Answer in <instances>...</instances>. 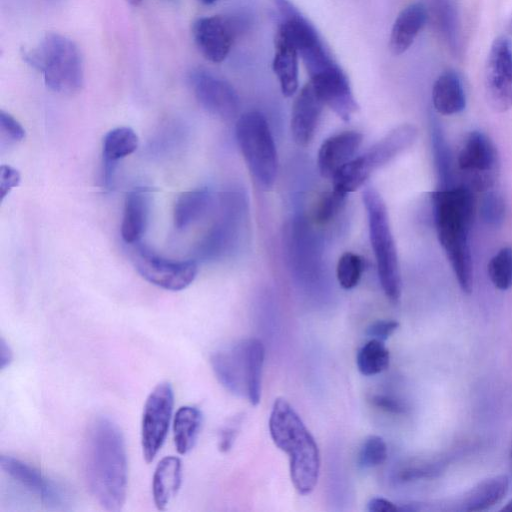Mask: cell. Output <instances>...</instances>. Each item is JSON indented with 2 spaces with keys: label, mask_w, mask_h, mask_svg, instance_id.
I'll return each mask as SVG.
<instances>
[{
  "label": "cell",
  "mask_w": 512,
  "mask_h": 512,
  "mask_svg": "<svg viewBox=\"0 0 512 512\" xmlns=\"http://www.w3.org/2000/svg\"><path fill=\"white\" fill-rule=\"evenodd\" d=\"M432 103L441 115H454L466 106L465 90L461 78L454 70H446L435 80L432 87Z\"/></svg>",
  "instance_id": "cell-25"
},
{
  "label": "cell",
  "mask_w": 512,
  "mask_h": 512,
  "mask_svg": "<svg viewBox=\"0 0 512 512\" xmlns=\"http://www.w3.org/2000/svg\"><path fill=\"white\" fill-rule=\"evenodd\" d=\"M458 169L464 185L472 191L492 189L499 175V155L493 141L484 132L471 131L458 154Z\"/></svg>",
  "instance_id": "cell-7"
},
{
  "label": "cell",
  "mask_w": 512,
  "mask_h": 512,
  "mask_svg": "<svg viewBox=\"0 0 512 512\" xmlns=\"http://www.w3.org/2000/svg\"><path fill=\"white\" fill-rule=\"evenodd\" d=\"M371 403L386 412L401 414L405 412V406L398 399L391 396L376 394L371 397Z\"/></svg>",
  "instance_id": "cell-40"
},
{
  "label": "cell",
  "mask_w": 512,
  "mask_h": 512,
  "mask_svg": "<svg viewBox=\"0 0 512 512\" xmlns=\"http://www.w3.org/2000/svg\"><path fill=\"white\" fill-rule=\"evenodd\" d=\"M150 193L137 188L130 191L124 201L121 236L127 244H136L142 238L148 224Z\"/></svg>",
  "instance_id": "cell-20"
},
{
  "label": "cell",
  "mask_w": 512,
  "mask_h": 512,
  "mask_svg": "<svg viewBox=\"0 0 512 512\" xmlns=\"http://www.w3.org/2000/svg\"><path fill=\"white\" fill-rule=\"evenodd\" d=\"M399 327V323L394 320H378L367 328V334L371 338L385 341Z\"/></svg>",
  "instance_id": "cell-38"
},
{
  "label": "cell",
  "mask_w": 512,
  "mask_h": 512,
  "mask_svg": "<svg viewBox=\"0 0 512 512\" xmlns=\"http://www.w3.org/2000/svg\"><path fill=\"white\" fill-rule=\"evenodd\" d=\"M13 360V352L7 342L1 338L0 340V367L5 369Z\"/></svg>",
  "instance_id": "cell-42"
},
{
  "label": "cell",
  "mask_w": 512,
  "mask_h": 512,
  "mask_svg": "<svg viewBox=\"0 0 512 512\" xmlns=\"http://www.w3.org/2000/svg\"><path fill=\"white\" fill-rule=\"evenodd\" d=\"M22 57L39 71L46 86L54 92L72 94L81 89L84 66L76 43L59 33H46L32 49L24 50Z\"/></svg>",
  "instance_id": "cell-4"
},
{
  "label": "cell",
  "mask_w": 512,
  "mask_h": 512,
  "mask_svg": "<svg viewBox=\"0 0 512 512\" xmlns=\"http://www.w3.org/2000/svg\"><path fill=\"white\" fill-rule=\"evenodd\" d=\"M268 425L274 444L288 455L294 488L301 495L311 493L320 473V453L314 437L284 398L275 399Z\"/></svg>",
  "instance_id": "cell-3"
},
{
  "label": "cell",
  "mask_w": 512,
  "mask_h": 512,
  "mask_svg": "<svg viewBox=\"0 0 512 512\" xmlns=\"http://www.w3.org/2000/svg\"><path fill=\"white\" fill-rule=\"evenodd\" d=\"M431 202L439 243L461 290L469 294L473 287V264L469 245V232L475 210L473 191L464 184L436 189L431 194Z\"/></svg>",
  "instance_id": "cell-2"
},
{
  "label": "cell",
  "mask_w": 512,
  "mask_h": 512,
  "mask_svg": "<svg viewBox=\"0 0 512 512\" xmlns=\"http://www.w3.org/2000/svg\"><path fill=\"white\" fill-rule=\"evenodd\" d=\"M25 138L22 125L9 113L0 111V147H10Z\"/></svg>",
  "instance_id": "cell-36"
},
{
  "label": "cell",
  "mask_w": 512,
  "mask_h": 512,
  "mask_svg": "<svg viewBox=\"0 0 512 512\" xmlns=\"http://www.w3.org/2000/svg\"><path fill=\"white\" fill-rule=\"evenodd\" d=\"M132 261L145 280L170 291H180L188 287L198 272L197 263L193 260L171 261L143 246H137L133 250Z\"/></svg>",
  "instance_id": "cell-9"
},
{
  "label": "cell",
  "mask_w": 512,
  "mask_h": 512,
  "mask_svg": "<svg viewBox=\"0 0 512 512\" xmlns=\"http://www.w3.org/2000/svg\"><path fill=\"white\" fill-rule=\"evenodd\" d=\"M212 202V194L206 188H198L180 194L173 209L175 228L181 231L200 220L208 212Z\"/></svg>",
  "instance_id": "cell-27"
},
{
  "label": "cell",
  "mask_w": 512,
  "mask_h": 512,
  "mask_svg": "<svg viewBox=\"0 0 512 512\" xmlns=\"http://www.w3.org/2000/svg\"><path fill=\"white\" fill-rule=\"evenodd\" d=\"M509 490V478L497 475L484 479L466 491L453 503V510L478 512L499 504Z\"/></svg>",
  "instance_id": "cell-18"
},
{
  "label": "cell",
  "mask_w": 512,
  "mask_h": 512,
  "mask_svg": "<svg viewBox=\"0 0 512 512\" xmlns=\"http://www.w3.org/2000/svg\"><path fill=\"white\" fill-rule=\"evenodd\" d=\"M49 1H57V0H49Z\"/></svg>",
  "instance_id": "cell-46"
},
{
  "label": "cell",
  "mask_w": 512,
  "mask_h": 512,
  "mask_svg": "<svg viewBox=\"0 0 512 512\" xmlns=\"http://www.w3.org/2000/svg\"><path fill=\"white\" fill-rule=\"evenodd\" d=\"M182 482V462L166 456L157 464L152 479V495L158 510L164 511L177 495Z\"/></svg>",
  "instance_id": "cell-24"
},
{
  "label": "cell",
  "mask_w": 512,
  "mask_h": 512,
  "mask_svg": "<svg viewBox=\"0 0 512 512\" xmlns=\"http://www.w3.org/2000/svg\"><path fill=\"white\" fill-rule=\"evenodd\" d=\"M138 136L130 127H117L103 138V175L106 187L113 184L114 174L119 160L132 154L138 147Z\"/></svg>",
  "instance_id": "cell-21"
},
{
  "label": "cell",
  "mask_w": 512,
  "mask_h": 512,
  "mask_svg": "<svg viewBox=\"0 0 512 512\" xmlns=\"http://www.w3.org/2000/svg\"><path fill=\"white\" fill-rule=\"evenodd\" d=\"M190 83L200 105L214 116L233 119L239 109V98L226 80L213 73L198 69L191 73Z\"/></svg>",
  "instance_id": "cell-12"
},
{
  "label": "cell",
  "mask_w": 512,
  "mask_h": 512,
  "mask_svg": "<svg viewBox=\"0 0 512 512\" xmlns=\"http://www.w3.org/2000/svg\"><path fill=\"white\" fill-rule=\"evenodd\" d=\"M272 65L282 94L285 97L292 96L298 88V52L280 27H278L275 37Z\"/></svg>",
  "instance_id": "cell-23"
},
{
  "label": "cell",
  "mask_w": 512,
  "mask_h": 512,
  "mask_svg": "<svg viewBox=\"0 0 512 512\" xmlns=\"http://www.w3.org/2000/svg\"><path fill=\"white\" fill-rule=\"evenodd\" d=\"M362 199L381 287L390 301L397 302L401 296L402 284L387 207L382 196L372 187H367L363 191Z\"/></svg>",
  "instance_id": "cell-5"
},
{
  "label": "cell",
  "mask_w": 512,
  "mask_h": 512,
  "mask_svg": "<svg viewBox=\"0 0 512 512\" xmlns=\"http://www.w3.org/2000/svg\"><path fill=\"white\" fill-rule=\"evenodd\" d=\"M484 85L494 110L505 112L512 108V42L506 36L497 37L490 47Z\"/></svg>",
  "instance_id": "cell-10"
},
{
  "label": "cell",
  "mask_w": 512,
  "mask_h": 512,
  "mask_svg": "<svg viewBox=\"0 0 512 512\" xmlns=\"http://www.w3.org/2000/svg\"><path fill=\"white\" fill-rule=\"evenodd\" d=\"M387 445L378 435H370L365 439L359 452L358 461L363 468H373L385 462Z\"/></svg>",
  "instance_id": "cell-35"
},
{
  "label": "cell",
  "mask_w": 512,
  "mask_h": 512,
  "mask_svg": "<svg viewBox=\"0 0 512 512\" xmlns=\"http://www.w3.org/2000/svg\"><path fill=\"white\" fill-rule=\"evenodd\" d=\"M2 471L39 501L53 509H64L68 504L67 491L37 468L8 455H1Z\"/></svg>",
  "instance_id": "cell-11"
},
{
  "label": "cell",
  "mask_w": 512,
  "mask_h": 512,
  "mask_svg": "<svg viewBox=\"0 0 512 512\" xmlns=\"http://www.w3.org/2000/svg\"><path fill=\"white\" fill-rule=\"evenodd\" d=\"M210 362L218 381L226 390L236 396L246 397L243 359L238 343L214 353Z\"/></svg>",
  "instance_id": "cell-22"
},
{
  "label": "cell",
  "mask_w": 512,
  "mask_h": 512,
  "mask_svg": "<svg viewBox=\"0 0 512 512\" xmlns=\"http://www.w3.org/2000/svg\"><path fill=\"white\" fill-rule=\"evenodd\" d=\"M236 34L235 23L224 16L198 18L192 26L194 42L210 62H222L230 52Z\"/></svg>",
  "instance_id": "cell-13"
},
{
  "label": "cell",
  "mask_w": 512,
  "mask_h": 512,
  "mask_svg": "<svg viewBox=\"0 0 512 512\" xmlns=\"http://www.w3.org/2000/svg\"><path fill=\"white\" fill-rule=\"evenodd\" d=\"M202 413L194 406L180 407L173 419V437L176 450L185 455L196 444L201 426Z\"/></svg>",
  "instance_id": "cell-29"
},
{
  "label": "cell",
  "mask_w": 512,
  "mask_h": 512,
  "mask_svg": "<svg viewBox=\"0 0 512 512\" xmlns=\"http://www.w3.org/2000/svg\"><path fill=\"white\" fill-rule=\"evenodd\" d=\"M508 31L512 34V17L510 18L508 22Z\"/></svg>",
  "instance_id": "cell-45"
},
{
  "label": "cell",
  "mask_w": 512,
  "mask_h": 512,
  "mask_svg": "<svg viewBox=\"0 0 512 512\" xmlns=\"http://www.w3.org/2000/svg\"><path fill=\"white\" fill-rule=\"evenodd\" d=\"M502 510L505 511H512V500H510L503 508Z\"/></svg>",
  "instance_id": "cell-43"
},
{
  "label": "cell",
  "mask_w": 512,
  "mask_h": 512,
  "mask_svg": "<svg viewBox=\"0 0 512 512\" xmlns=\"http://www.w3.org/2000/svg\"><path fill=\"white\" fill-rule=\"evenodd\" d=\"M173 406L174 391L169 382L157 384L146 399L141 420V446L147 463L154 460L165 441Z\"/></svg>",
  "instance_id": "cell-8"
},
{
  "label": "cell",
  "mask_w": 512,
  "mask_h": 512,
  "mask_svg": "<svg viewBox=\"0 0 512 512\" xmlns=\"http://www.w3.org/2000/svg\"><path fill=\"white\" fill-rule=\"evenodd\" d=\"M201 3L203 4H206V5H210V4H213L215 3L216 1L218 0H199Z\"/></svg>",
  "instance_id": "cell-44"
},
{
  "label": "cell",
  "mask_w": 512,
  "mask_h": 512,
  "mask_svg": "<svg viewBox=\"0 0 512 512\" xmlns=\"http://www.w3.org/2000/svg\"><path fill=\"white\" fill-rule=\"evenodd\" d=\"M417 128L412 124H401L360 155L365 167L372 174L408 149L416 141Z\"/></svg>",
  "instance_id": "cell-17"
},
{
  "label": "cell",
  "mask_w": 512,
  "mask_h": 512,
  "mask_svg": "<svg viewBox=\"0 0 512 512\" xmlns=\"http://www.w3.org/2000/svg\"><path fill=\"white\" fill-rule=\"evenodd\" d=\"M21 181L19 171L9 165L0 166V199L1 202L10 193L13 188H16Z\"/></svg>",
  "instance_id": "cell-37"
},
{
  "label": "cell",
  "mask_w": 512,
  "mask_h": 512,
  "mask_svg": "<svg viewBox=\"0 0 512 512\" xmlns=\"http://www.w3.org/2000/svg\"><path fill=\"white\" fill-rule=\"evenodd\" d=\"M324 106L312 83H307L296 97L291 113V134L297 145L306 147L310 144Z\"/></svg>",
  "instance_id": "cell-15"
},
{
  "label": "cell",
  "mask_w": 512,
  "mask_h": 512,
  "mask_svg": "<svg viewBox=\"0 0 512 512\" xmlns=\"http://www.w3.org/2000/svg\"><path fill=\"white\" fill-rule=\"evenodd\" d=\"M238 344L244 365L246 397L252 405H257L261 398L265 349L263 343L257 338L245 339Z\"/></svg>",
  "instance_id": "cell-26"
},
{
  "label": "cell",
  "mask_w": 512,
  "mask_h": 512,
  "mask_svg": "<svg viewBox=\"0 0 512 512\" xmlns=\"http://www.w3.org/2000/svg\"><path fill=\"white\" fill-rule=\"evenodd\" d=\"M369 512H395L399 510L393 502L382 497L371 498L367 504Z\"/></svg>",
  "instance_id": "cell-41"
},
{
  "label": "cell",
  "mask_w": 512,
  "mask_h": 512,
  "mask_svg": "<svg viewBox=\"0 0 512 512\" xmlns=\"http://www.w3.org/2000/svg\"><path fill=\"white\" fill-rule=\"evenodd\" d=\"M488 275L492 284L499 290L512 286V247L501 248L489 261Z\"/></svg>",
  "instance_id": "cell-31"
},
{
  "label": "cell",
  "mask_w": 512,
  "mask_h": 512,
  "mask_svg": "<svg viewBox=\"0 0 512 512\" xmlns=\"http://www.w3.org/2000/svg\"><path fill=\"white\" fill-rule=\"evenodd\" d=\"M362 139V134L357 131H344L327 138L318 151L320 174L331 180L343 165L355 157Z\"/></svg>",
  "instance_id": "cell-16"
},
{
  "label": "cell",
  "mask_w": 512,
  "mask_h": 512,
  "mask_svg": "<svg viewBox=\"0 0 512 512\" xmlns=\"http://www.w3.org/2000/svg\"><path fill=\"white\" fill-rule=\"evenodd\" d=\"M345 197L335 189L321 194L312 210L313 222L317 225L329 223L341 210Z\"/></svg>",
  "instance_id": "cell-33"
},
{
  "label": "cell",
  "mask_w": 512,
  "mask_h": 512,
  "mask_svg": "<svg viewBox=\"0 0 512 512\" xmlns=\"http://www.w3.org/2000/svg\"><path fill=\"white\" fill-rule=\"evenodd\" d=\"M481 199L479 213L482 221L491 227H500L506 217V203L502 194L489 189Z\"/></svg>",
  "instance_id": "cell-32"
},
{
  "label": "cell",
  "mask_w": 512,
  "mask_h": 512,
  "mask_svg": "<svg viewBox=\"0 0 512 512\" xmlns=\"http://www.w3.org/2000/svg\"><path fill=\"white\" fill-rule=\"evenodd\" d=\"M429 126L437 189L448 188L454 185L451 150L441 123L437 118L431 116Z\"/></svg>",
  "instance_id": "cell-28"
},
{
  "label": "cell",
  "mask_w": 512,
  "mask_h": 512,
  "mask_svg": "<svg viewBox=\"0 0 512 512\" xmlns=\"http://www.w3.org/2000/svg\"><path fill=\"white\" fill-rule=\"evenodd\" d=\"M363 272L362 258L353 252H345L338 260L336 276L340 286L346 290L354 288Z\"/></svg>",
  "instance_id": "cell-34"
},
{
  "label": "cell",
  "mask_w": 512,
  "mask_h": 512,
  "mask_svg": "<svg viewBox=\"0 0 512 512\" xmlns=\"http://www.w3.org/2000/svg\"><path fill=\"white\" fill-rule=\"evenodd\" d=\"M240 425L241 419L234 417L222 428L219 436L220 451L226 452L232 447L237 437Z\"/></svg>",
  "instance_id": "cell-39"
},
{
  "label": "cell",
  "mask_w": 512,
  "mask_h": 512,
  "mask_svg": "<svg viewBox=\"0 0 512 512\" xmlns=\"http://www.w3.org/2000/svg\"><path fill=\"white\" fill-rule=\"evenodd\" d=\"M428 13L422 2L406 6L397 16L389 39V48L394 55L407 51L424 27Z\"/></svg>",
  "instance_id": "cell-19"
},
{
  "label": "cell",
  "mask_w": 512,
  "mask_h": 512,
  "mask_svg": "<svg viewBox=\"0 0 512 512\" xmlns=\"http://www.w3.org/2000/svg\"><path fill=\"white\" fill-rule=\"evenodd\" d=\"M310 82L323 100L342 120L349 121L358 111L347 76L336 64L310 78Z\"/></svg>",
  "instance_id": "cell-14"
},
{
  "label": "cell",
  "mask_w": 512,
  "mask_h": 512,
  "mask_svg": "<svg viewBox=\"0 0 512 512\" xmlns=\"http://www.w3.org/2000/svg\"><path fill=\"white\" fill-rule=\"evenodd\" d=\"M237 144L255 181L264 189L277 178L278 157L274 139L263 114L250 111L235 126Z\"/></svg>",
  "instance_id": "cell-6"
},
{
  "label": "cell",
  "mask_w": 512,
  "mask_h": 512,
  "mask_svg": "<svg viewBox=\"0 0 512 512\" xmlns=\"http://www.w3.org/2000/svg\"><path fill=\"white\" fill-rule=\"evenodd\" d=\"M390 363V353L384 341L372 338L366 342L356 356L357 368L361 374L372 376L386 370Z\"/></svg>",
  "instance_id": "cell-30"
},
{
  "label": "cell",
  "mask_w": 512,
  "mask_h": 512,
  "mask_svg": "<svg viewBox=\"0 0 512 512\" xmlns=\"http://www.w3.org/2000/svg\"><path fill=\"white\" fill-rule=\"evenodd\" d=\"M84 472L99 505L107 511H119L127 495V453L122 431L109 417H96L88 427Z\"/></svg>",
  "instance_id": "cell-1"
}]
</instances>
